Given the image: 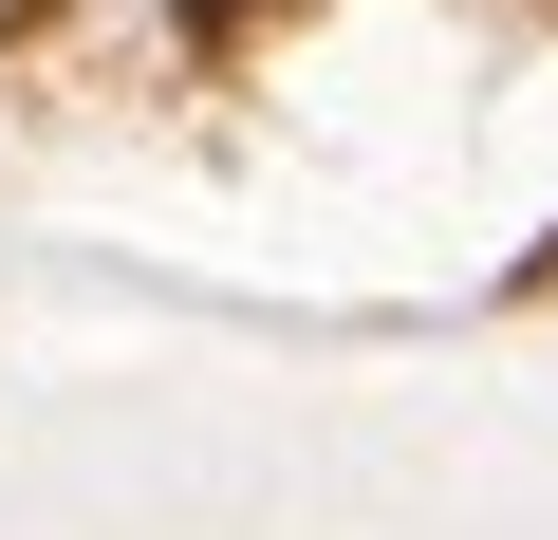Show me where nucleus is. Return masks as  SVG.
I'll return each instance as SVG.
<instances>
[{
    "label": "nucleus",
    "mask_w": 558,
    "mask_h": 540,
    "mask_svg": "<svg viewBox=\"0 0 558 540\" xmlns=\"http://www.w3.org/2000/svg\"><path fill=\"white\" fill-rule=\"evenodd\" d=\"M242 20H260V0H186V38H205V57H223V38H242Z\"/></svg>",
    "instance_id": "obj_1"
},
{
    "label": "nucleus",
    "mask_w": 558,
    "mask_h": 540,
    "mask_svg": "<svg viewBox=\"0 0 558 540\" xmlns=\"http://www.w3.org/2000/svg\"><path fill=\"white\" fill-rule=\"evenodd\" d=\"M38 20H57V0H0V38H38Z\"/></svg>",
    "instance_id": "obj_2"
}]
</instances>
